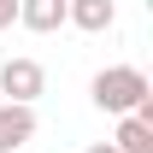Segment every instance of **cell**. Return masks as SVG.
Returning a JSON list of instances; mask_svg holds the SVG:
<instances>
[{
  "label": "cell",
  "instance_id": "1",
  "mask_svg": "<svg viewBox=\"0 0 153 153\" xmlns=\"http://www.w3.org/2000/svg\"><path fill=\"white\" fill-rule=\"evenodd\" d=\"M88 100H94L100 112L124 118V112H135L141 100H153V82H147V71H135V65H106V71H94V82H88Z\"/></svg>",
  "mask_w": 153,
  "mask_h": 153
},
{
  "label": "cell",
  "instance_id": "4",
  "mask_svg": "<svg viewBox=\"0 0 153 153\" xmlns=\"http://www.w3.org/2000/svg\"><path fill=\"white\" fill-rule=\"evenodd\" d=\"M65 24L100 36V30H112V24H118V0H65Z\"/></svg>",
  "mask_w": 153,
  "mask_h": 153
},
{
  "label": "cell",
  "instance_id": "8",
  "mask_svg": "<svg viewBox=\"0 0 153 153\" xmlns=\"http://www.w3.org/2000/svg\"><path fill=\"white\" fill-rule=\"evenodd\" d=\"M88 153H118V147H112V141H94V147H88Z\"/></svg>",
  "mask_w": 153,
  "mask_h": 153
},
{
  "label": "cell",
  "instance_id": "5",
  "mask_svg": "<svg viewBox=\"0 0 153 153\" xmlns=\"http://www.w3.org/2000/svg\"><path fill=\"white\" fill-rule=\"evenodd\" d=\"M18 24L36 30V36H53L65 24V0H18Z\"/></svg>",
  "mask_w": 153,
  "mask_h": 153
},
{
  "label": "cell",
  "instance_id": "6",
  "mask_svg": "<svg viewBox=\"0 0 153 153\" xmlns=\"http://www.w3.org/2000/svg\"><path fill=\"white\" fill-rule=\"evenodd\" d=\"M112 147H118V153H153V124H141L135 112H124V118H118Z\"/></svg>",
  "mask_w": 153,
  "mask_h": 153
},
{
  "label": "cell",
  "instance_id": "2",
  "mask_svg": "<svg viewBox=\"0 0 153 153\" xmlns=\"http://www.w3.org/2000/svg\"><path fill=\"white\" fill-rule=\"evenodd\" d=\"M47 94V71L36 59H6L0 65V100H18V106H36Z\"/></svg>",
  "mask_w": 153,
  "mask_h": 153
},
{
  "label": "cell",
  "instance_id": "3",
  "mask_svg": "<svg viewBox=\"0 0 153 153\" xmlns=\"http://www.w3.org/2000/svg\"><path fill=\"white\" fill-rule=\"evenodd\" d=\"M36 141V106H18V100H0V153H18Z\"/></svg>",
  "mask_w": 153,
  "mask_h": 153
},
{
  "label": "cell",
  "instance_id": "7",
  "mask_svg": "<svg viewBox=\"0 0 153 153\" xmlns=\"http://www.w3.org/2000/svg\"><path fill=\"white\" fill-rule=\"evenodd\" d=\"M18 24V0H0V30H12Z\"/></svg>",
  "mask_w": 153,
  "mask_h": 153
}]
</instances>
